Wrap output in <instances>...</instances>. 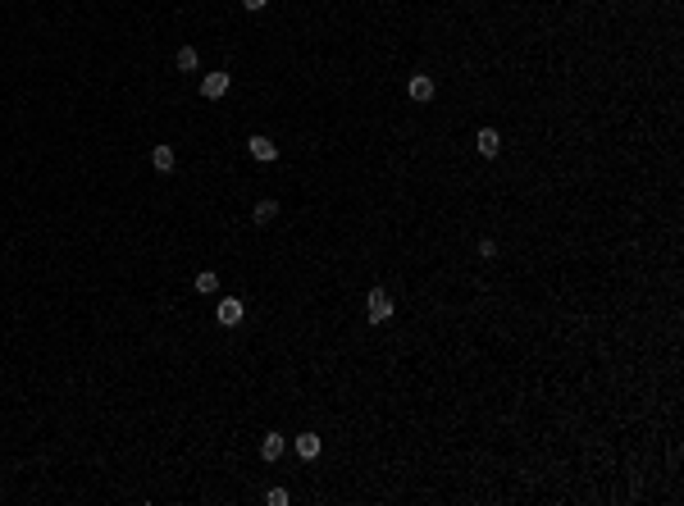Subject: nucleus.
I'll return each mask as SVG.
<instances>
[{"mask_svg": "<svg viewBox=\"0 0 684 506\" xmlns=\"http://www.w3.org/2000/svg\"><path fill=\"white\" fill-rule=\"evenodd\" d=\"M265 502H269V506H287V502H292V493H287V488H269Z\"/></svg>", "mask_w": 684, "mask_h": 506, "instance_id": "13", "label": "nucleus"}, {"mask_svg": "<svg viewBox=\"0 0 684 506\" xmlns=\"http://www.w3.org/2000/svg\"><path fill=\"white\" fill-rule=\"evenodd\" d=\"M242 315H247V306H242L237 297H219V310H215V319H219L224 328H237V324H242Z\"/></svg>", "mask_w": 684, "mask_h": 506, "instance_id": "3", "label": "nucleus"}, {"mask_svg": "<svg viewBox=\"0 0 684 506\" xmlns=\"http://www.w3.org/2000/svg\"><path fill=\"white\" fill-rule=\"evenodd\" d=\"M475 151L484 155V160H493V155L502 151V137H497L493 128H479V132H475Z\"/></svg>", "mask_w": 684, "mask_h": 506, "instance_id": "5", "label": "nucleus"}, {"mask_svg": "<svg viewBox=\"0 0 684 506\" xmlns=\"http://www.w3.org/2000/svg\"><path fill=\"white\" fill-rule=\"evenodd\" d=\"M173 164H178L173 146H151V169L156 173H173Z\"/></svg>", "mask_w": 684, "mask_h": 506, "instance_id": "8", "label": "nucleus"}, {"mask_svg": "<svg viewBox=\"0 0 684 506\" xmlns=\"http://www.w3.org/2000/svg\"><path fill=\"white\" fill-rule=\"evenodd\" d=\"M365 319L370 324H383V319H392V297L383 288H370L365 292Z\"/></svg>", "mask_w": 684, "mask_h": 506, "instance_id": "1", "label": "nucleus"}, {"mask_svg": "<svg viewBox=\"0 0 684 506\" xmlns=\"http://www.w3.org/2000/svg\"><path fill=\"white\" fill-rule=\"evenodd\" d=\"M283 447H287L283 433H265V438H260V461H278V456H283Z\"/></svg>", "mask_w": 684, "mask_h": 506, "instance_id": "9", "label": "nucleus"}, {"mask_svg": "<svg viewBox=\"0 0 684 506\" xmlns=\"http://www.w3.org/2000/svg\"><path fill=\"white\" fill-rule=\"evenodd\" d=\"M292 447H297V456H301V461H315V456H320V433H297L292 438Z\"/></svg>", "mask_w": 684, "mask_h": 506, "instance_id": "7", "label": "nucleus"}, {"mask_svg": "<svg viewBox=\"0 0 684 506\" xmlns=\"http://www.w3.org/2000/svg\"><path fill=\"white\" fill-rule=\"evenodd\" d=\"M479 260H497V242L493 237H479Z\"/></svg>", "mask_w": 684, "mask_h": 506, "instance_id": "14", "label": "nucleus"}, {"mask_svg": "<svg viewBox=\"0 0 684 506\" xmlns=\"http://www.w3.org/2000/svg\"><path fill=\"white\" fill-rule=\"evenodd\" d=\"M173 64H178V69H182V73H192V69H197V64H201V55H197V46H182V51H178V55H173Z\"/></svg>", "mask_w": 684, "mask_h": 506, "instance_id": "11", "label": "nucleus"}, {"mask_svg": "<svg viewBox=\"0 0 684 506\" xmlns=\"http://www.w3.org/2000/svg\"><path fill=\"white\" fill-rule=\"evenodd\" d=\"M197 292H219V274H215V269H201V274H197Z\"/></svg>", "mask_w": 684, "mask_h": 506, "instance_id": "12", "label": "nucleus"}, {"mask_svg": "<svg viewBox=\"0 0 684 506\" xmlns=\"http://www.w3.org/2000/svg\"><path fill=\"white\" fill-rule=\"evenodd\" d=\"M247 151H251V155H256L260 164H274V160H278V146L269 142V137H260V132H256L251 142H247Z\"/></svg>", "mask_w": 684, "mask_h": 506, "instance_id": "6", "label": "nucleus"}, {"mask_svg": "<svg viewBox=\"0 0 684 506\" xmlns=\"http://www.w3.org/2000/svg\"><path fill=\"white\" fill-rule=\"evenodd\" d=\"M433 92H438V82H433L429 73H416V78H411V82H406V96H411V101H416V105L433 101Z\"/></svg>", "mask_w": 684, "mask_h": 506, "instance_id": "4", "label": "nucleus"}, {"mask_svg": "<svg viewBox=\"0 0 684 506\" xmlns=\"http://www.w3.org/2000/svg\"><path fill=\"white\" fill-rule=\"evenodd\" d=\"M228 87H233V73H224V69L201 78V96H206V101H224V96H228Z\"/></svg>", "mask_w": 684, "mask_h": 506, "instance_id": "2", "label": "nucleus"}, {"mask_svg": "<svg viewBox=\"0 0 684 506\" xmlns=\"http://www.w3.org/2000/svg\"><path fill=\"white\" fill-rule=\"evenodd\" d=\"M274 215H278V201H256L251 223H256V228H265V223H274Z\"/></svg>", "mask_w": 684, "mask_h": 506, "instance_id": "10", "label": "nucleus"}, {"mask_svg": "<svg viewBox=\"0 0 684 506\" xmlns=\"http://www.w3.org/2000/svg\"><path fill=\"white\" fill-rule=\"evenodd\" d=\"M242 5H247V9H251V14H256V9H265L269 0H242Z\"/></svg>", "mask_w": 684, "mask_h": 506, "instance_id": "15", "label": "nucleus"}]
</instances>
